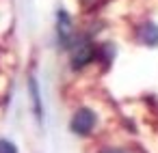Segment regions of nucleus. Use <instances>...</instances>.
Wrapping results in <instances>:
<instances>
[{"label":"nucleus","mask_w":158,"mask_h":153,"mask_svg":"<svg viewBox=\"0 0 158 153\" xmlns=\"http://www.w3.org/2000/svg\"><path fill=\"white\" fill-rule=\"evenodd\" d=\"M102 153H123V151H119V149H104Z\"/></svg>","instance_id":"0eeeda50"},{"label":"nucleus","mask_w":158,"mask_h":153,"mask_svg":"<svg viewBox=\"0 0 158 153\" xmlns=\"http://www.w3.org/2000/svg\"><path fill=\"white\" fill-rule=\"evenodd\" d=\"M0 153H18V149L9 140H0Z\"/></svg>","instance_id":"423d86ee"},{"label":"nucleus","mask_w":158,"mask_h":153,"mask_svg":"<svg viewBox=\"0 0 158 153\" xmlns=\"http://www.w3.org/2000/svg\"><path fill=\"white\" fill-rule=\"evenodd\" d=\"M139 39H141L145 45H149V48L158 45V26H156L154 22L143 24V26L139 28Z\"/></svg>","instance_id":"20e7f679"},{"label":"nucleus","mask_w":158,"mask_h":153,"mask_svg":"<svg viewBox=\"0 0 158 153\" xmlns=\"http://www.w3.org/2000/svg\"><path fill=\"white\" fill-rule=\"evenodd\" d=\"M93 54H95V50H93L91 41L80 39V41H78V43H74V48H72V67H74V69L85 67L87 63H91V61H93Z\"/></svg>","instance_id":"f03ea898"},{"label":"nucleus","mask_w":158,"mask_h":153,"mask_svg":"<svg viewBox=\"0 0 158 153\" xmlns=\"http://www.w3.org/2000/svg\"><path fill=\"white\" fill-rule=\"evenodd\" d=\"M93 125H95V114H93V110H89V108H80V110L72 116V123H69L72 131L78 134V136L91 134Z\"/></svg>","instance_id":"f257e3e1"},{"label":"nucleus","mask_w":158,"mask_h":153,"mask_svg":"<svg viewBox=\"0 0 158 153\" xmlns=\"http://www.w3.org/2000/svg\"><path fill=\"white\" fill-rule=\"evenodd\" d=\"M82 2H87V0H82Z\"/></svg>","instance_id":"6e6552de"},{"label":"nucleus","mask_w":158,"mask_h":153,"mask_svg":"<svg viewBox=\"0 0 158 153\" xmlns=\"http://www.w3.org/2000/svg\"><path fill=\"white\" fill-rule=\"evenodd\" d=\"M56 30H59V39H61V43L63 45H69V41H72V18L65 13V11H59V26H56Z\"/></svg>","instance_id":"7ed1b4c3"},{"label":"nucleus","mask_w":158,"mask_h":153,"mask_svg":"<svg viewBox=\"0 0 158 153\" xmlns=\"http://www.w3.org/2000/svg\"><path fill=\"white\" fill-rule=\"evenodd\" d=\"M28 88H31V97H33V106H35V116L41 121L44 116V108H41V97H39V86H37V80L31 76L28 80Z\"/></svg>","instance_id":"39448f33"}]
</instances>
